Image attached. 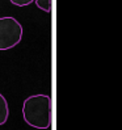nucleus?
I'll list each match as a JSON object with an SVG mask.
<instances>
[{
    "label": "nucleus",
    "mask_w": 122,
    "mask_h": 130,
    "mask_svg": "<svg viewBox=\"0 0 122 130\" xmlns=\"http://www.w3.org/2000/svg\"><path fill=\"white\" fill-rule=\"evenodd\" d=\"M22 117L34 129H49L53 120V103L47 95H32L22 104Z\"/></svg>",
    "instance_id": "nucleus-1"
},
{
    "label": "nucleus",
    "mask_w": 122,
    "mask_h": 130,
    "mask_svg": "<svg viewBox=\"0 0 122 130\" xmlns=\"http://www.w3.org/2000/svg\"><path fill=\"white\" fill-rule=\"evenodd\" d=\"M22 40V25L11 16L0 17V51L13 49Z\"/></svg>",
    "instance_id": "nucleus-2"
},
{
    "label": "nucleus",
    "mask_w": 122,
    "mask_h": 130,
    "mask_svg": "<svg viewBox=\"0 0 122 130\" xmlns=\"http://www.w3.org/2000/svg\"><path fill=\"white\" fill-rule=\"evenodd\" d=\"M9 117V106L7 103V99L0 93V126L4 125Z\"/></svg>",
    "instance_id": "nucleus-3"
},
{
    "label": "nucleus",
    "mask_w": 122,
    "mask_h": 130,
    "mask_svg": "<svg viewBox=\"0 0 122 130\" xmlns=\"http://www.w3.org/2000/svg\"><path fill=\"white\" fill-rule=\"evenodd\" d=\"M34 3H36V5H37L41 11L46 12V13H50V12H51L53 0H34Z\"/></svg>",
    "instance_id": "nucleus-4"
},
{
    "label": "nucleus",
    "mask_w": 122,
    "mask_h": 130,
    "mask_svg": "<svg viewBox=\"0 0 122 130\" xmlns=\"http://www.w3.org/2000/svg\"><path fill=\"white\" fill-rule=\"evenodd\" d=\"M9 2L13 5H17V7H26L29 4H32L34 0H9Z\"/></svg>",
    "instance_id": "nucleus-5"
}]
</instances>
